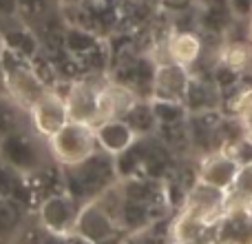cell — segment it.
<instances>
[{"instance_id":"cell-1","label":"cell","mask_w":252,"mask_h":244,"mask_svg":"<svg viewBox=\"0 0 252 244\" xmlns=\"http://www.w3.org/2000/svg\"><path fill=\"white\" fill-rule=\"evenodd\" d=\"M120 178L118 169H115V158L102 149H97L93 156H89L87 160L78 162V164L62 166L64 191L73 196L80 204L100 198Z\"/></svg>"},{"instance_id":"cell-2","label":"cell","mask_w":252,"mask_h":244,"mask_svg":"<svg viewBox=\"0 0 252 244\" xmlns=\"http://www.w3.org/2000/svg\"><path fill=\"white\" fill-rule=\"evenodd\" d=\"M2 69H4V84L7 93L22 107L29 111L44 93L49 91V84L40 78V74L33 69L31 58H25L9 49L7 44L2 47Z\"/></svg>"},{"instance_id":"cell-3","label":"cell","mask_w":252,"mask_h":244,"mask_svg":"<svg viewBox=\"0 0 252 244\" xmlns=\"http://www.w3.org/2000/svg\"><path fill=\"white\" fill-rule=\"evenodd\" d=\"M0 158L20 175H33L49 164L51 153L47 140L40 138L31 126H22L0 140Z\"/></svg>"},{"instance_id":"cell-4","label":"cell","mask_w":252,"mask_h":244,"mask_svg":"<svg viewBox=\"0 0 252 244\" xmlns=\"http://www.w3.org/2000/svg\"><path fill=\"white\" fill-rule=\"evenodd\" d=\"M47 147L51 153V160L60 166L78 164L100 149L93 124L78 120H69L58 133L47 138Z\"/></svg>"},{"instance_id":"cell-5","label":"cell","mask_w":252,"mask_h":244,"mask_svg":"<svg viewBox=\"0 0 252 244\" xmlns=\"http://www.w3.org/2000/svg\"><path fill=\"white\" fill-rule=\"evenodd\" d=\"M75 233L87 236L95 244H122V229L115 220L113 211L102 200H89L80 204V213L75 220Z\"/></svg>"},{"instance_id":"cell-6","label":"cell","mask_w":252,"mask_h":244,"mask_svg":"<svg viewBox=\"0 0 252 244\" xmlns=\"http://www.w3.org/2000/svg\"><path fill=\"white\" fill-rule=\"evenodd\" d=\"M106 80H95V78H84L71 82L66 96V105H69V116L71 120L87 122V124L95 126L97 122L104 120L102 116V91H104Z\"/></svg>"},{"instance_id":"cell-7","label":"cell","mask_w":252,"mask_h":244,"mask_svg":"<svg viewBox=\"0 0 252 244\" xmlns=\"http://www.w3.org/2000/svg\"><path fill=\"white\" fill-rule=\"evenodd\" d=\"M27 116H29L31 129L44 140L51 138L53 133H58V131L71 120L66 96L53 91V89H49V91L27 111Z\"/></svg>"},{"instance_id":"cell-8","label":"cell","mask_w":252,"mask_h":244,"mask_svg":"<svg viewBox=\"0 0 252 244\" xmlns=\"http://www.w3.org/2000/svg\"><path fill=\"white\" fill-rule=\"evenodd\" d=\"M78 213H80V202L73 196H69L66 191H62V193H51L49 198H44L42 204H40L38 218L44 231L69 236V233L75 231Z\"/></svg>"},{"instance_id":"cell-9","label":"cell","mask_w":252,"mask_h":244,"mask_svg":"<svg viewBox=\"0 0 252 244\" xmlns=\"http://www.w3.org/2000/svg\"><path fill=\"white\" fill-rule=\"evenodd\" d=\"M228 209L226 191L208 187V184L195 180L190 189L186 191V200L182 204V213H188L197 220H204L208 224H215L219 215Z\"/></svg>"},{"instance_id":"cell-10","label":"cell","mask_w":252,"mask_h":244,"mask_svg":"<svg viewBox=\"0 0 252 244\" xmlns=\"http://www.w3.org/2000/svg\"><path fill=\"white\" fill-rule=\"evenodd\" d=\"M213 244H252V206H228L210 227Z\"/></svg>"},{"instance_id":"cell-11","label":"cell","mask_w":252,"mask_h":244,"mask_svg":"<svg viewBox=\"0 0 252 244\" xmlns=\"http://www.w3.org/2000/svg\"><path fill=\"white\" fill-rule=\"evenodd\" d=\"M239 166H241L239 160H237L228 149H217V151L206 153V156L199 160L197 180L208 184V187L228 191V189L232 187V182H235Z\"/></svg>"},{"instance_id":"cell-12","label":"cell","mask_w":252,"mask_h":244,"mask_svg":"<svg viewBox=\"0 0 252 244\" xmlns=\"http://www.w3.org/2000/svg\"><path fill=\"white\" fill-rule=\"evenodd\" d=\"M190 69L173 60H161L155 67V78H153V93L151 98L161 100H179L184 102V96L190 84Z\"/></svg>"},{"instance_id":"cell-13","label":"cell","mask_w":252,"mask_h":244,"mask_svg":"<svg viewBox=\"0 0 252 244\" xmlns=\"http://www.w3.org/2000/svg\"><path fill=\"white\" fill-rule=\"evenodd\" d=\"M95 140L97 147L102 151L111 153V156H120L126 149H130L139 140V135L133 131V126L128 124L124 118H106L97 122L95 126Z\"/></svg>"},{"instance_id":"cell-14","label":"cell","mask_w":252,"mask_h":244,"mask_svg":"<svg viewBox=\"0 0 252 244\" xmlns=\"http://www.w3.org/2000/svg\"><path fill=\"white\" fill-rule=\"evenodd\" d=\"M201 51H204V42L195 31H175L166 42V60L179 62L188 69L201 58Z\"/></svg>"},{"instance_id":"cell-15","label":"cell","mask_w":252,"mask_h":244,"mask_svg":"<svg viewBox=\"0 0 252 244\" xmlns=\"http://www.w3.org/2000/svg\"><path fill=\"white\" fill-rule=\"evenodd\" d=\"M217 87H210L206 80L192 76L188 91L184 96V105H186L188 114H199V111H208V109H217L219 100H217Z\"/></svg>"},{"instance_id":"cell-16","label":"cell","mask_w":252,"mask_h":244,"mask_svg":"<svg viewBox=\"0 0 252 244\" xmlns=\"http://www.w3.org/2000/svg\"><path fill=\"white\" fill-rule=\"evenodd\" d=\"M22 126H31L27 111L9 93H0V140Z\"/></svg>"},{"instance_id":"cell-17","label":"cell","mask_w":252,"mask_h":244,"mask_svg":"<svg viewBox=\"0 0 252 244\" xmlns=\"http://www.w3.org/2000/svg\"><path fill=\"white\" fill-rule=\"evenodd\" d=\"M124 120L133 126V131L139 138H148L153 131H157V120L151 109V100H148V98H139V100L126 111Z\"/></svg>"},{"instance_id":"cell-18","label":"cell","mask_w":252,"mask_h":244,"mask_svg":"<svg viewBox=\"0 0 252 244\" xmlns=\"http://www.w3.org/2000/svg\"><path fill=\"white\" fill-rule=\"evenodd\" d=\"M228 206H252V162H244L232 187L226 191Z\"/></svg>"},{"instance_id":"cell-19","label":"cell","mask_w":252,"mask_h":244,"mask_svg":"<svg viewBox=\"0 0 252 244\" xmlns=\"http://www.w3.org/2000/svg\"><path fill=\"white\" fill-rule=\"evenodd\" d=\"M151 100V109L155 114L157 126H170V124H182L188 120V109L184 102L179 100H161V98H148Z\"/></svg>"},{"instance_id":"cell-20","label":"cell","mask_w":252,"mask_h":244,"mask_svg":"<svg viewBox=\"0 0 252 244\" xmlns=\"http://www.w3.org/2000/svg\"><path fill=\"white\" fill-rule=\"evenodd\" d=\"M22 222V211L18 200L13 198H0V244L16 238Z\"/></svg>"},{"instance_id":"cell-21","label":"cell","mask_w":252,"mask_h":244,"mask_svg":"<svg viewBox=\"0 0 252 244\" xmlns=\"http://www.w3.org/2000/svg\"><path fill=\"white\" fill-rule=\"evenodd\" d=\"M232 116L239 122L241 131L248 140H252V89H246L232 102Z\"/></svg>"},{"instance_id":"cell-22","label":"cell","mask_w":252,"mask_h":244,"mask_svg":"<svg viewBox=\"0 0 252 244\" xmlns=\"http://www.w3.org/2000/svg\"><path fill=\"white\" fill-rule=\"evenodd\" d=\"M213 82L219 91H228V89H235L239 84V69L226 65V62L219 60V65L213 71Z\"/></svg>"},{"instance_id":"cell-23","label":"cell","mask_w":252,"mask_h":244,"mask_svg":"<svg viewBox=\"0 0 252 244\" xmlns=\"http://www.w3.org/2000/svg\"><path fill=\"white\" fill-rule=\"evenodd\" d=\"M22 175L16 169L7 164V162L0 158V198H13L16 200V191H18V180Z\"/></svg>"},{"instance_id":"cell-24","label":"cell","mask_w":252,"mask_h":244,"mask_svg":"<svg viewBox=\"0 0 252 244\" xmlns=\"http://www.w3.org/2000/svg\"><path fill=\"white\" fill-rule=\"evenodd\" d=\"M235 20H250L252 18V0H228Z\"/></svg>"},{"instance_id":"cell-25","label":"cell","mask_w":252,"mask_h":244,"mask_svg":"<svg viewBox=\"0 0 252 244\" xmlns=\"http://www.w3.org/2000/svg\"><path fill=\"white\" fill-rule=\"evenodd\" d=\"M40 244H69V236L44 231V236H42V240H40Z\"/></svg>"},{"instance_id":"cell-26","label":"cell","mask_w":252,"mask_h":244,"mask_svg":"<svg viewBox=\"0 0 252 244\" xmlns=\"http://www.w3.org/2000/svg\"><path fill=\"white\" fill-rule=\"evenodd\" d=\"M69 244H95L93 240H89L87 236H80V233H69Z\"/></svg>"},{"instance_id":"cell-27","label":"cell","mask_w":252,"mask_h":244,"mask_svg":"<svg viewBox=\"0 0 252 244\" xmlns=\"http://www.w3.org/2000/svg\"><path fill=\"white\" fill-rule=\"evenodd\" d=\"M2 47H4V42L0 40V93H7V84H4V69H2Z\"/></svg>"},{"instance_id":"cell-28","label":"cell","mask_w":252,"mask_h":244,"mask_svg":"<svg viewBox=\"0 0 252 244\" xmlns=\"http://www.w3.org/2000/svg\"><path fill=\"white\" fill-rule=\"evenodd\" d=\"M248 40H250V51H252V18L248 22Z\"/></svg>"},{"instance_id":"cell-29","label":"cell","mask_w":252,"mask_h":244,"mask_svg":"<svg viewBox=\"0 0 252 244\" xmlns=\"http://www.w3.org/2000/svg\"><path fill=\"white\" fill-rule=\"evenodd\" d=\"M66 4H78V2H87V0H64Z\"/></svg>"},{"instance_id":"cell-30","label":"cell","mask_w":252,"mask_h":244,"mask_svg":"<svg viewBox=\"0 0 252 244\" xmlns=\"http://www.w3.org/2000/svg\"><path fill=\"white\" fill-rule=\"evenodd\" d=\"M173 244H182V242H173Z\"/></svg>"}]
</instances>
